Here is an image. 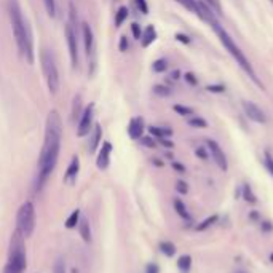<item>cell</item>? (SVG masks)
<instances>
[{
  "label": "cell",
  "instance_id": "cell-21",
  "mask_svg": "<svg viewBox=\"0 0 273 273\" xmlns=\"http://www.w3.org/2000/svg\"><path fill=\"white\" fill-rule=\"evenodd\" d=\"M174 209H176V213L179 214L182 219L190 220V214H189V211H187L186 205H184V203H182V200H179V198H176V200H174Z\"/></svg>",
  "mask_w": 273,
  "mask_h": 273
},
{
  "label": "cell",
  "instance_id": "cell-1",
  "mask_svg": "<svg viewBox=\"0 0 273 273\" xmlns=\"http://www.w3.org/2000/svg\"><path fill=\"white\" fill-rule=\"evenodd\" d=\"M61 139H62V120L58 110H52L48 113L45 122V139H43V147L39 157V176H37V190L43 187L50 174L58 163L59 150H61Z\"/></svg>",
  "mask_w": 273,
  "mask_h": 273
},
{
  "label": "cell",
  "instance_id": "cell-39",
  "mask_svg": "<svg viewBox=\"0 0 273 273\" xmlns=\"http://www.w3.org/2000/svg\"><path fill=\"white\" fill-rule=\"evenodd\" d=\"M126 50H128V39L122 37V39H120V52H126Z\"/></svg>",
  "mask_w": 273,
  "mask_h": 273
},
{
  "label": "cell",
  "instance_id": "cell-25",
  "mask_svg": "<svg viewBox=\"0 0 273 273\" xmlns=\"http://www.w3.org/2000/svg\"><path fill=\"white\" fill-rule=\"evenodd\" d=\"M243 196H245V200L247 203H251V205H254V203L257 201L256 200V195L252 193V190H251L249 186H247V184H245V187H243Z\"/></svg>",
  "mask_w": 273,
  "mask_h": 273
},
{
  "label": "cell",
  "instance_id": "cell-10",
  "mask_svg": "<svg viewBox=\"0 0 273 273\" xmlns=\"http://www.w3.org/2000/svg\"><path fill=\"white\" fill-rule=\"evenodd\" d=\"M241 106H243V110L246 113V117L249 120H252V122H256V123H265L267 122V117H265L264 110L260 109L257 104L251 103V101H243Z\"/></svg>",
  "mask_w": 273,
  "mask_h": 273
},
{
  "label": "cell",
  "instance_id": "cell-43",
  "mask_svg": "<svg viewBox=\"0 0 273 273\" xmlns=\"http://www.w3.org/2000/svg\"><path fill=\"white\" fill-rule=\"evenodd\" d=\"M176 39L179 40V42H182V43H190V39H189L187 35H184V34H177Z\"/></svg>",
  "mask_w": 273,
  "mask_h": 273
},
{
  "label": "cell",
  "instance_id": "cell-12",
  "mask_svg": "<svg viewBox=\"0 0 273 273\" xmlns=\"http://www.w3.org/2000/svg\"><path fill=\"white\" fill-rule=\"evenodd\" d=\"M110 154H112V144L110 142H103V147H101L98 158H96V164L99 169H107L110 164Z\"/></svg>",
  "mask_w": 273,
  "mask_h": 273
},
{
  "label": "cell",
  "instance_id": "cell-42",
  "mask_svg": "<svg viewBox=\"0 0 273 273\" xmlns=\"http://www.w3.org/2000/svg\"><path fill=\"white\" fill-rule=\"evenodd\" d=\"M208 91H213V93H222V91H224V86L209 85V86H208Z\"/></svg>",
  "mask_w": 273,
  "mask_h": 273
},
{
  "label": "cell",
  "instance_id": "cell-14",
  "mask_svg": "<svg viewBox=\"0 0 273 273\" xmlns=\"http://www.w3.org/2000/svg\"><path fill=\"white\" fill-rule=\"evenodd\" d=\"M128 135L131 139H141L144 135V120L141 117H135L131 118V122L128 125Z\"/></svg>",
  "mask_w": 273,
  "mask_h": 273
},
{
  "label": "cell",
  "instance_id": "cell-3",
  "mask_svg": "<svg viewBox=\"0 0 273 273\" xmlns=\"http://www.w3.org/2000/svg\"><path fill=\"white\" fill-rule=\"evenodd\" d=\"M211 27L216 30V34H218V37H219V40H220V43L222 45H224V48L227 50L228 53L232 55V58L237 61V64L243 69V71L249 75V79L254 82V83L256 85H259V86H262V83H260V82L257 80V77H256V72H254V69H252V66L249 64V61H247V58L243 55V52H241V50L237 47V43L233 42V39L230 35L227 34V30L220 26V24L218 23V21H214L213 24H211Z\"/></svg>",
  "mask_w": 273,
  "mask_h": 273
},
{
  "label": "cell",
  "instance_id": "cell-13",
  "mask_svg": "<svg viewBox=\"0 0 273 273\" xmlns=\"http://www.w3.org/2000/svg\"><path fill=\"white\" fill-rule=\"evenodd\" d=\"M79 171H80V160L79 157H74L71 163H69L67 166V171L64 174V182L66 184H75V181H77V176H79Z\"/></svg>",
  "mask_w": 273,
  "mask_h": 273
},
{
  "label": "cell",
  "instance_id": "cell-41",
  "mask_svg": "<svg viewBox=\"0 0 273 273\" xmlns=\"http://www.w3.org/2000/svg\"><path fill=\"white\" fill-rule=\"evenodd\" d=\"M158 272H160V269L155 264H149L147 269H145V273H158Z\"/></svg>",
  "mask_w": 273,
  "mask_h": 273
},
{
  "label": "cell",
  "instance_id": "cell-19",
  "mask_svg": "<svg viewBox=\"0 0 273 273\" xmlns=\"http://www.w3.org/2000/svg\"><path fill=\"white\" fill-rule=\"evenodd\" d=\"M80 218H82L80 209H75V211H72V214L66 219V228H75V227H77L79 222H80Z\"/></svg>",
  "mask_w": 273,
  "mask_h": 273
},
{
  "label": "cell",
  "instance_id": "cell-47",
  "mask_svg": "<svg viewBox=\"0 0 273 273\" xmlns=\"http://www.w3.org/2000/svg\"><path fill=\"white\" fill-rule=\"evenodd\" d=\"M160 142H162L163 145H166V147H173V142L166 141V139H164V137H162V139H160Z\"/></svg>",
  "mask_w": 273,
  "mask_h": 273
},
{
  "label": "cell",
  "instance_id": "cell-38",
  "mask_svg": "<svg viewBox=\"0 0 273 273\" xmlns=\"http://www.w3.org/2000/svg\"><path fill=\"white\" fill-rule=\"evenodd\" d=\"M265 164H267V168H269V171L272 173V176H273V158L269 154L265 155Z\"/></svg>",
  "mask_w": 273,
  "mask_h": 273
},
{
  "label": "cell",
  "instance_id": "cell-36",
  "mask_svg": "<svg viewBox=\"0 0 273 273\" xmlns=\"http://www.w3.org/2000/svg\"><path fill=\"white\" fill-rule=\"evenodd\" d=\"M205 2L209 5V7H211L213 10H216L218 11V15H220L222 13V8H220V3H219V0H205Z\"/></svg>",
  "mask_w": 273,
  "mask_h": 273
},
{
  "label": "cell",
  "instance_id": "cell-5",
  "mask_svg": "<svg viewBox=\"0 0 273 273\" xmlns=\"http://www.w3.org/2000/svg\"><path fill=\"white\" fill-rule=\"evenodd\" d=\"M40 64H42L43 77H45L48 90L55 96V94H58L59 90V72H58V66H56L55 56L50 50H42Z\"/></svg>",
  "mask_w": 273,
  "mask_h": 273
},
{
  "label": "cell",
  "instance_id": "cell-50",
  "mask_svg": "<svg viewBox=\"0 0 273 273\" xmlns=\"http://www.w3.org/2000/svg\"><path fill=\"white\" fill-rule=\"evenodd\" d=\"M270 259H272V262H273V254H272V256H270Z\"/></svg>",
  "mask_w": 273,
  "mask_h": 273
},
{
  "label": "cell",
  "instance_id": "cell-32",
  "mask_svg": "<svg viewBox=\"0 0 273 273\" xmlns=\"http://www.w3.org/2000/svg\"><path fill=\"white\" fill-rule=\"evenodd\" d=\"M174 110H176L177 113H179V115H184V117H186V115H192V113H193V110L190 109V107L179 106V104H176V106H174Z\"/></svg>",
  "mask_w": 273,
  "mask_h": 273
},
{
  "label": "cell",
  "instance_id": "cell-37",
  "mask_svg": "<svg viewBox=\"0 0 273 273\" xmlns=\"http://www.w3.org/2000/svg\"><path fill=\"white\" fill-rule=\"evenodd\" d=\"M136 5H137V8L141 13H144V15L149 13V7H147V2H145V0H136Z\"/></svg>",
  "mask_w": 273,
  "mask_h": 273
},
{
  "label": "cell",
  "instance_id": "cell-26",
  "mask_svg": "<svg viewBox=\"0 0 273 273\" xmlns=\"http://www.w3.org/2000/svg\"><path fill=\"white\" fill-rule=\"evenodd\" d=\"M216 222H218V216H211V218H208V219H205L201 222L200 225H196V230L198 232H201V230H206V228L209 227V225H213V224H216Z\"/></svg>",
  "mask_w": 273,
  "mask_h": 273
},
{
  "label": "cell",
  "instance_id": "cell-46",
  "mask_svg": "<svg viewBox=\"0 0 273 273\" xmlns=\"http://www.w3.org/2000/svg\"><path fill=\"white\" fill-rule=\"evenodd\" d=\"M173 168L179 171V173H184V171H186V168H184L182 164H179V163H173Z\"/></svg>",
  "mask_w": 273,
  "mask_h": 273
},
{
  "label": "cell",
  "instance_id": "cell-48",
  "mask_svg": "<svg viewBox=\"0 0 273 273\" xmlns=\"http://www.w3.org/2000/svg\"><path fill=\"white\" fill-rule=\"evenodd\" d=\"M262 224H264V228H265V230H270V228H272V225H269L270 222H262Z\"/></svg>",
  "mask_w": 273,
  "mask_h": 273
},
{
  "label": "cell",
  "instance_id": "cell-16",
  "mask_svg": "<svg viewBox=\"0 0 273 273\" xmlns=\"http://www.w3.org/2000/svg\"><path fill=\"white\" fill-rule=\"evenodd\" d=\"M101 137H103V128H101V125H94V130H93V136H91V141H90V152H96L99 144H101Z\"/></svg>",
  "mask_w": 273,
  "mask_h": 273
},
{
  "label": "cell",
  "instance_id": "cell-29",
  "mask_svg": "<svg viewBox=\"0 0 273 273\" xmlns=\"http://www.w3.org/2000/svg\"><path fill=\"white\" fill-rule=\"evenodd\" d=\"M43 3H45L47 13L52 18H55L56 16V0H43Z\"/></svg>",
  "mask_w": 273,
  "mask_h": 273
},
{
  "label": "cell",
  "instance_id": "cell-40",
  "mask_svg": "<svg viewBox=\"0 0 273 273\" xmlns=\"http://www.w3.org/2000/svg\"><path fill=\"white\" fill-rule=\"evenodd\" d=\"M141 142L147 147H155V142L152 141V137H141Z\"/></svg>",
  "mask_w": 273,
  "mask_h": 273
},
{
  "label": "cell",
  "instance_id": "cell-15",
  "mask_svg": "<svg viewBox=\"0 0 273 273\" xmlns=\"http://www.w3.org/2000/svg\"><path fill=\"white\" fill-rule=\"evenodd\" d=\"M79 233L82 240L85 241V243H91V225H90V220H88L86 218H80V222H79Z\"/></svg>",
  "mask_w": 273,
  "mask_h": 273
},
{
  "label": "cell",
  "instance_id": "cell-11",
  "mask_svg": "<svg viewBox=\"0 0 273 273\" xmlns=\"http://www.w3.org/2000/svg\"><path fill=\"white\" fill-rule=\"evenodd\" d=\"M206 144H208L209 152H211V157L214 158V162L218 163V166H219L222 171H227L228 163H227V157H225V154H224V150H222V149L219 147V144L216 142V141H213V139H208Z\"/></svg>",
  "mask_w": 273,
  "mask_h": 273
},
{
  "label": "cell",
  "instance_id": "cell-49",
  "mask_svg": "<svg viewBox=\"0 0 273 273\" xmlns=\"http://www.w3.org/2000/svg\"><path fill=\"white\" fill-rule=\"evenodd\" d=\"M72 273H79V270L77 269H72Z\"/></svg>",
  "mask_w": 273,
  "mask_h": 273
},
{
  "label": "cell",
  "instance_id": "cell-23",
  "mask_svg": "<svg viewBox=\"0 0 273 273\" xmlns=\"http://www.w3.org/2000/svg\"><path fill=\"white\" fill-rule=\"evenodd\" d=\"M128 13H130L128 7H120V8H118V11L115 13V26H117V27H120V26H122V24L125 23V20L128 18Z\"/></svg>",
  "mask_w": 273,
  "mask_h": 273
},
{
  "label": "cell",
  "instance_id": "cell-9",
  "mask_svg": "<svg viewBox=\"0 0 273 273\" xmlns=\"http://www.w3.org/2000/svg\"><path fill=\"white\" fill-rule=\"evenodd\" d=\"M93 117H94V104H90L85 107V110L82 112L79 126H77V136L83 137L86 135H90L91 126H93Z\"/></svg>",
  "mask_w": 273,
  "mask_h": 273
},
{
  "label": "cell",
  "instance_id": "cell-28",
  "mask_svg": "<svg viewBox=\"0 0 273 273\" xmlns=\"http://www.w3.org/2000/svg\"><path fill=\"white\" fill-rule=\"evenodd\" d=\"M80 107H82V99H80V96H75L74 98V106H72V118L74 120L82 115Z\"/></svg>",
  "mask_w": 273,
  "mask_h": 273
},
{
  "label": "cell",
  "instance_id": "cell-8",
  "mask_svg": "<svg viewBox=\"0 0 273 273\" xmlns=\"http://www.w3.org/2000/svg\"><path fill=\"white\" fill-rule=\"evenodd\" d=\"M64 34H66V40H67L69 55H71L72 66L77 67L79 66V32L71 26V24L67 23Z\"/></svg>",
  "mask_w": 273,
  "mask_h": 273
},
{
  "label": "cell",
  "instance_id": "cell-35",
  "mask_svg": "<svg viewBox=\"0 0 273 273\" xmlns=\"http://www.w3.org/2000/svg\"><path fill=\"white\" fill-rule=\"evenodd\" d=\"M176 190H177L179 193L186 195V193L189 192V187H187V184L184 182V181H177V182H176Z\"/></svg>",
  "mask_w": 273,
  "mask_h": 273
},
{
  "label": "cell",
  "instance_id": "cell-44",
  "mask_svg": "<svg viewBox=\"0 0 273 273\" xmlns=\"http://www.w3.org/2000/svg\"><path fill=\"white\" fill-rule=\"evenodd\" d=\"M195 154H196V155H198L200 158H203V160H206V158H208V155H206V152H205V150H203L201 147H200V149H196V150H195Z\"/></svg>",
  "mask_w": 273,
  "mask_h": 273
},
{
  "label": "cell",
  "instance_id": "cell-33",
  "mask_svg": "<svg viewBox=\"0 0 273 273\" xmlns=\"http://www.w3.org/2000/svg\"><path fill=\"white\" fill-rule=\"evenodd\" d=\"M154 93L158 94V96H169V94H171L169 88L163 86V85H157V86L154 88Z\"/></svg>",
  "mask_w": 273,
  "mask_h": 273
},
{
  "label": "cell",
  "instance_id": "cell-31",
  "mask_svg": "<svg viewBox=\"0 0 273 273\" xmlns=\"http://www.w3.org/2000/svg\"><path fill=\"white\" fill-rule=\"evenodd\" d=\"M53 273H66V262L62 259H56L53 265Z\"/></svg>",
  "mask_w": 273,
  "mask_h": 273
},
{
  "label": "cell",
  "instance_id": "cell-27",
  "mask_svg": "<svg viewBox=\"0 0 273 273\" xmlns=\"http://www.w3.org/2000/svg\"><path fill=\"white\" fill-rule=\"evenodd\" d=\"M189 125L193 126V128H206V126H208L206 120H203L201 117H192V118H189Z\"/></svg>",
  "mask_w": 273,
  "mask_h": 273
},
{
  "label": "cell",
  "instance_id": "cell-45",
  "mask_svg": "<svg viewBox=\"0 0 273 273\" xmlns=\"http://www.w3.org/2000/svg\"><path fill=\"white\" fill-rule=\"evenodd\" d=\"M186 80L189 82L190 85H196V79L193 77L192 74H186Z\"/></svg>",
  "mask_w": 273,
  "mask_h": 273
},
{
  "label": "cell",
  "instance_id": "cell-24",
  "mask_svg": "<svg viewBox=\"0 0 273 273\" xmlns=\"http://www.w3.org/2000/svg\"><path fill=\"white\" fill-rule=\"evenodd\" d=\"M149 131H150V135L157 136L158 139L166 137V136H171V133H173V131L168 130V128H158V126H150Z\"/></svg>",
  "mask_w": 273,
  "mask_h": 273
},
{
  "label": "cell",
  "instance_id": "cell-7",
  "mask_svg": "<svg viewBox=\"0 0 273 273\" xmlns=\"http://www.w3.org/2000/svg\"><path fill=\"white\" fill-rule=\"evenodd\" d=\"M82 35H83V42H85V52L88 58V66H90V74H93L94 62H96V53H94V34L88 23L82 24Z\"/></svg>",
  "mask_w": 273,
  "mask_h": 273
},
{
  "label": "cell",
  "instance_id": "cell-6",
  "mask_svg": "<svg viewBox=\"0 0 273 273\" xmlns=\"http://www.w3.org/2000/svg\"><path fill=\"white\" fill-rule=\"evenodd\" d=\"M16 224H18V230L24 235V238H29L30 235L34 233V230H35V208L32 205V201L23 203L21 208L18 209Z\"/></svg>",
  "mask_w": 273,
  "mask_h": 273
},
{
  "label": "cell",
  "instance_id": "cell-30",
  "mask_svg": "<svg viewBox=\"0 0 273 273\" xmlns=\"http://www.w3.org/2000/svg\"><path fill=\"white\" fill-rule=\"evenodd\" d=\"M152 69H154V72H164L168 69L166 59H157L154 62V66H152Z\"/></svg>",
  "mask_w": 273,
  "mask_h": 273
},
{
  "label": "cell",
  "instance_id": "cell-4",
  "mask_svg": "<svg viewBox=\"0 0 273 273\" xmlns=\"http://www.w3.org/2000/svg\"><path fill=\"white\" fill-rule=\"evenodd\" d=\"M27 267L26 259V246H24V235L18 230L13 232L10 240L8 260L5 264L3 273H23Z\"/></svg>",
  "mask_w": 273,
  "mask_h": 273
},
{
  "label": "cell",
  "instance_id": "cell-34",
  "mask_svg": "<svg viewBox=\"0 0 273 273\" xmlns=\"http://www.w3.org/2000/svg\"><path fill=\"white\" fill-rule=\"evenodd\" d=\"M131 32H133V35H135V39L141 40V37H142V30H141V26H139L137 23H133V24H131Z\"/></svg>",
  "mask_w": 273,
  "mask_h": 273
},
{
  "label": "cell",
  "instance_id": "cell-20",
  "mask_svg": "<svg viewBox=\"0 0 273 273\" xmlns=\"http://www.w3.org/2000/svg\"><path fill=\"white\" fill-rule=\"evenodd\" d=\"M158 247H160V251L166 257H173L174 254H176V246L171 243V241H162V243L158 245Z\"/></svg>",
  "mask_w": 273,
  "mask_h": 273
},
{
  "label": "cell",
  "instance_id": "cell-2",
  "mask_svg": "<svg viewBox=\"0 0 273 273\" xmlns=\"http://www.w3.org/2000/svg\"><path fill=\"white\" fill-rule=\"evenodd\" d=\"M8 11H10V23H11V29H13V34H15L16 45H18V48H20L21 55L27 59L29 64H34L32 32H30L27 20H24L18 0H10Z\"/></svg>",
  "mask_w": 273,
  "mask_h": 273
},
{
  "label": "cell",
  "instance_id": "cell-18",
  "mask_svg": "<svg viewBox=\"0 0 273 273\" xmlns=\"http://www.w3.org/2000/svg\"><path fill=\"white\" fill-rule=\"evenodd\" d=\"M176 2L181 3L182 7L187 8L189 11H192V13L200 16V3H198V0H176Z\"/></svg>",
  "mask_w": 273,
  "mask_h": 273
},
{
  "label": "cell",
  "instance_id": "cell-22",
  "mask_svg": "<svg viewBox=\"0 0 273 273\" xmlns=\"http://www.w3.org/2000/svg\"><path fill=\"white\" fill-rule=\"evenodd\" d=\"M177 267H179V270L182 273H189L190 272V267H192V257L190 256H181L179 260H177Z\"/></svg>",
  "mask_w": 273,
  "mask_h": 273
},
{
  "label": "cell",
  "instance_id": "cell-17",
  "mask_svg": "<svg viewBox=\"0 0 273 273\" xmlns=\"http://www.w3.org/2000/svg\"><path fill=\"white\" fill-rule=\"evenodd\" d=\"M157 39V32H155V27L154 26H147V29L144 30V34L141 37V43H142V47H149L152 45V43L155 42Z\"/></svg>",
  "mask_w": 273,
  "mask_h": 273
}]
</instances>
